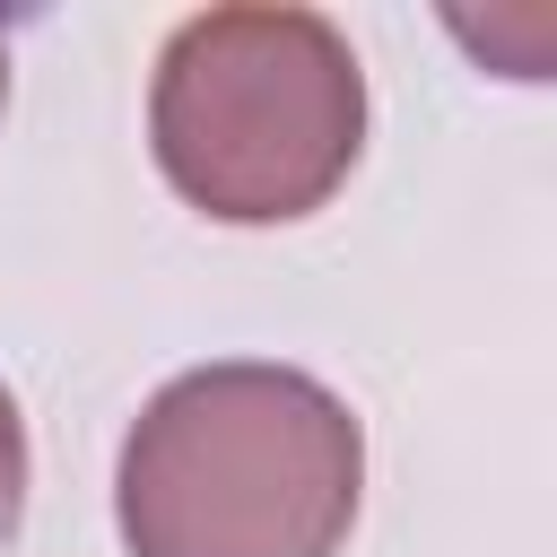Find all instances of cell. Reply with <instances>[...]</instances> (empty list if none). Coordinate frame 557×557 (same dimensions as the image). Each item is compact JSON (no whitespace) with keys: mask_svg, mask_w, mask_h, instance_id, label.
<instances>
[{"mask_svg":"<svg viewBox=\"0 0 557 557\" xmlns=\"http://www.w3.org/2000/svg\"><path fill=\"white\" fill-rule=\"evenodd\" d=\"M366 487V435L296 366L174 374L122 435L131 557H339Z\"/></svg>","mask_w":557,"mask_h":557,"instance_id":"cell-1","label":"cell"},{"mask_svg":"<svg viewBox=\"0 0 557 557\" xmlns=\"http://www.w3.org/2000/svg\"><path fill=\"white\" fill-rule=\"evenodd\" d=\"M148 139L165 183L226 218L278 226L322 209L366 139V78L313 9H200L157 52Z\"/></svg>","mask_w":557,"mask_h":557,"instance_id":"cell-2","label":"cell"},{"mask_svg":"<svg viewBox=\"0 0 557 557\" xmlns=\"http://www.w3.org/2000/svg\"><path fill=\"white\" fill-rule=\"evenodd\" d=\"M17 513H26V418L0 392V548L17 540Z\"/></svg>","mask_w":557,"mask_h":557,"instance_id":"cell-3","label":"cell"},{"mask_svg":"<svg viewBox=\"0 0 557 557\" xmlns=\"http://www.w3.org/2000/svg\"><path fill=\"white\" fill-rule=\"evenodd\" d=\"M0 96H9V44H0Z\"/></svg>","mask_w":557,"mask_h":557,"instance_id":"cell-4","label":"cell"}]
</instances>
